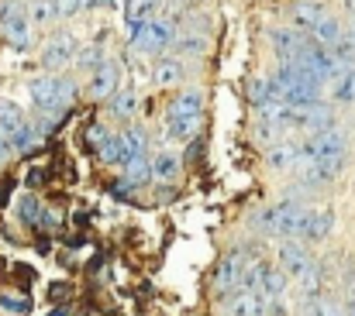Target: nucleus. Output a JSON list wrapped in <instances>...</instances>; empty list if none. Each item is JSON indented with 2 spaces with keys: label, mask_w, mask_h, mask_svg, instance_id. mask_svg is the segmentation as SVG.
Instances as JSON below:
<instances>
[{
  "label": "nucleus",
  "mask_w": 355,
  "mask_h": 316,
  "mask_svg": "<svg viewBox=\"0 0 355 316\" xmlns=\"http://www.w3.org/2000/svg\"><path fill=\"white\" fill-rule=\"evenodd\" d=\"M28 93H31V100H35L38 110H45V113L55 117L62 106L73 104V97H76V83H73L69 76H38V80H31Z\"/></svg>",
  "instance_id": "1"
},
{
  "label": "nucleus",
  "mask_w": 355,
  "mask_h": 316,
  "mask_svg": "<svg viewBox=\"0 0 355 316\" xmlns=\"http://www.w3.org/2000/svg\"><path fill=\"white\" fill-rule=\"evenodd\" d=\"M307 207L304 203H279V207H272V210H266L259 216V227L266 230V234H272V237H300V230H304V223H307Z\"/></svg>",
  "instance_id": "2"
},
{
  "label": "nucleus",
  "mask_w": 355,
  "mask_h": 316,
  "mask_svg": "<svg viewBox=\"0 0 355 316\" xmlns=\"http://www.w3.org/2000/svg\"><path fill=\"white\" fill-rule=\"evenodd\" d=\"M0 31L10 41V48H17V52H24L31 45V17H28V7L21 0L0 3Z\"/></svg>",
  "instance_id": "3"
},
{
  "label": "nucleus",
  "mask_w": 355,
  "mask_h": 316,
  "mask_svg": "<svg viewBox=\"0 0 355 316\" xmlns=\"http://www.w3.org/2000/svg\"><path fill=\"white\" fill-rule=\"evenodd\" d=\"M173 41V24L162 21V17H152L138 28H131V48L135 52H145V55H159L166 52Z\"/></svg>",
  "instance_id": "4"
},
{
  "label": "nucleus",
  "mask_w": 355,
  "mask_h": 316,
  "mask_svg": "<svg viewBox=\"0 0 355 316\" xmlns=\"http://www.w3.org/2000/svg\"><path fill=\"white\" fill-rule=\"evenodd\" d=\"M248 265H252V254H248V251H241V248L228 251V254L221 258L218 272H214V289L225 292V296H232L235 289H241V279H245Z\"/></svg>",
  "instance_id": "5"
},
{
  "label": "nucleus",
  "mask_w": 355,
  "mask_h": 316,
  "mask_svg": "<svg viewBox=\"0 0 355 316\" xmlns=\"http://www.w3.org/2000/svg\"><path fill=\"white\" fill-rule=\"evenodd\" d=\"M276 261H279V272H283V275H293V279H300V275H304V272L314 265V258H311V248H307L304 241H297V237H286V241H279Z\"/></svg>",
  "instance_id": "6"
},
{
  "label": "nucleus",
  "mask_w": 355,
  "mask_h": 316,
  "mask_svg": "<svg viewBox=\"0 0 355 316\" xmlns=\"http://www.w3.org/2000/svg\"><path fill=\"white\" fill-rule=\"evenodd\" d=\"M76 52H80L76 38L62 31V35H55V38L45 41V48H42V62H45V69H66L69 62H76Z\"/></svg>",
  "instance_id": "7"
},
{
  "label": "nucleus",
  "mask_w": 355,
  "mask_h": 316,
  "mask_svg": "<svg viewBox=\"0 0 355 316\" xmlns=\"http://www.w3.org/2000/svg\"><path fill=\"white\" fill-rule=\"evenodd\" d=\"M228 316H269V303L259 289H238L232 292V299L225 303Z\"/></svg>",
  "instance_id": "8"
},
{
  "label": "nucleus",
  "mask_w": 355,
  "mask_h": 316,
  "mask_svg": "<svg viewBox=\"0 0 355 316\" xmlns=\"http://www.w3.org/2000/svg\"><path fill=\"white\" fill-rule=\"evenodd\" d=\"M269 41H272V48H276L279 66H293V62L300 59L304 45H307V41H304L293 28H272V31H269Z\"/></svg>",
  "instance_id": "9"
},
{
  "label": "nucleus",
  "mask_w": 355,
  "mask_h": 316,
  "mask_svg": "<svg viewBox=\"0 0 355 316\" xmlns=\"http://www.w3.org/2000/svg\"><path fill=\"white\" fill-rule=\"evenodd\" d=\"M269 306H279L286 303V275L279 272V265H262V275H259V286H255Z\"/></svg>",
  "instance_id": "10"
},
{
  "label": "nucleus",
  "mask_w": 355,
  "mask_h": 316,
  "mask_svg": "<svg viewBox=\"0 0 355 316\" xmlns=\"http://www.w3.org/2000/svg\"><path fill=\"white\" fill-rule=\"evenodd\" d=\"M335 230V210H311L307 213V223H304V230H300V237L297 241H304V244H318V241H324L328 234Z\"/></svg>",
  "instance_id": "11"
},
{
  "label": "nucleus",
  "mask_w": 355,
  "mask_h": 316,
  "mask_svg": "<svg viewBox=\"0 0 355 316\" xmlns=\"http://www.w3.org/2000/svg\"><path fill=\"white\" fill-rule=\"evenodd\" d=\"M114 86H118V66L114 62H101L94 69V76H90V93L97 100H107V97H114Z\"/></svg>",
  "instance_id": "12"
},
{
  "label": "nucleus",
  "mask_w": 355,
  "mask_h": 316,
  "mask_svg": "<svg viewBox=\"0 0 355 316\" xmlns=\"http://www.w3.org/2000/svg\"><path fill=\"white\" fill-rule=\"evenodd\" d=\"M28 120H24V113L17 110L14 104H7V100H0V145H14V138H17V131L24 127Z\"/></svg>",
  "instance_id": "13"
},
{
  "label": "nucleus",
  "mask_w": 355,
  "mask_h": 316,
  "mask_svg": "<svg viewBox=\"0 0 355 316\" xmlns=\"http://www.w3.org/2000/svg\"><path fill=\"white\" fill-rule=\"evenodd\" d=\"M321 286H324V279H321V265L314 261L300 279H297V289H300V306H307V303H314V299H321L324 292H321Z\"/></svg>",
  "instance_id": "14"
},
{
  "label": "nucleus",
  "mask_w": 355,
  "mask_h": 316,
  "mask_svg": "<svg viewBox=\"0 0 355 316\" xmlns=\"http://www.w3.org/2000/svg\"><path fill=\"white\" fill-rule=\"evenodd\" d=\"M266 162H269V169H290V165L300 162V145H293V141H276V145L269 148Z\"/></svg>",
  "instance_id": "15"
},
{
  "label": "nucleus",
  "mask_w": 355,
  "mask_h": 316,
  "mask_svg": "<svg viewBox=\"0 0 355 316\" xmlns=\"http://www.w3.org/2000/svg\"><path fill=\"white\" fill-rule=\"evenodd\" d=\"M124 183H128L131 189H141V186H148V183H152V162H148L145 155H135V158H128V165H124Z\"/></svg>",
  "instance_id": "16"
},
{
  "label": "nucleus",
  "mask_w": 355,
  "mask_h": 316,
  "mask_svg": "<svg viewBox=\"0 0 355 316\" xmlns=\"http://www.w3.org/2000/svg\"><path fill=\"white\" fill-rule=\"evenodd\" d=\"M155 10H159V0H128L124 3V21H128V28H138V24L152 21Z\"/></svg>",
  "instance_id": "17"
},
{
  "label": "nucleus",
  "mask_w": 355,
  "mask_h": 316,
  "mask_svg": "<svg viewBox=\"0 0 355 316\" xmlns=\"http://www.w3.org/2000/svg\"><path fill=\"white\" fill-rule=\"evenodd\" d=\"M290 14H293V24H297V28L311 31V28L324 17V7H321V3H311V0H297Z\"/></svg>",
  "instance_id": "18"
},
{
  "label": "nucleus",
  "mask_w": 355,
  "mask_h": 316,
  "mask_svg": "<svg viewBox=\"0 0 355 316\" xmlns=\"http://www.w3.org/2000/svg\"><path fill=\"white\" fill-rule=\"evenodd\" d=\"M311 38H314V45H335L338 38H342V24H338V17H331V14H324L314 28H311Z\"/></svg>",
  "instance_id": "19"
},
{
  "label": "nucleus",
  "mask_w": 355,
  "mask_h": 316,
  "mask_svg": "<svg viewBox=\"0 0 355 316\" xmlns=\"http://www.w3.org/2000/svg\"><path fill=\"white\" fill-rule=\"evenodd\" d=\"M183 76H187V66L180 59H159L155 62V83L159 86H176V83H183Z\"/></svg>",
  "instance_id": "20"
},
{
  "label": "nucleus",
  "mask_w": 355,
  "mask_h": 316,
  "mask_svg": "<svg viewBox=\"0 0 355 316\" xmlns=\"http://www.w3.org/2000/svg\"><path fill=\"white\" fill-rule=\"evenodd\" d=\"M176 176H180V158H176L173 151H159V155L152 158V179L173 183Z\"/></svg>",
  "instance_id": "21"
},
{
  "label": "nucleus",
  "mask_w": 355,
  "mask_h": 316,
  "mask_svg": "<svg viewBox=\"0 0 355 316\" xmlns=\"http://www.w3.org/2000/svg\"><path fill=\"white\" fill-rule=\"evenodd\" d=\"M200 106H204V97H200L197 90L180 93V97L169 104V120H173V117H200Z\"/></svg>",
  "instance_id": "22"
},
{
  "label": "nucleus",
  "mask_w": 355,
  "mask_h": 316,
  "mask_svg": "<svg viewBox=\"0 0 355 316\" xmlns=\"http://www.w3.org/2000/svg\"><path fill=\"white\" fill-rule=\"evenodd\" d=\"M248 97H252V106H255V110H262V106L279 100V90H276L272 80H255V83L248 86Z\"/></svg>",
  "instance_id": "23"
},
{
  "label": "nucleus",
  "mask_w": 355,
  "mask_h": 316,
  "mask_svg": "<svg viewBox=\"0 0 355 316\" xmlns=\"http://www.w3.org/2000/svg\"><path fill=\"white\" fill-rule=\"evenodd\" d=\"M101 158H104L107 165H128V151H124L121 134H107V138L101 141Z\"/></svg>",
  "instance_id": "24"
},
{
  "label": "nucleus",
  "mask_w": 355,
  "mask_h": 316,
  "mask_svg": "<svg viewBox=\"0 0 355 316\" xmlns=\"http://www.w3.org/2000/svg\"><path fill=\"white\" fill-rule=\"evenodd\" d=\"M169 48H176L180 55H204L207 52V38L204 35H180L169 41Z\"/></svg>",
  "instance_id": "25"
},
{
  "label": "nucleus",
  "mask_w": 355,
  "mask_h": 316,
  "mask_svg": "<svg viewBox=\"0 0 355 316\" xmlns=\"http://www.w3.org/2000/svg\"><path fill=\"white\" fill-rule=\"evenodd\" d=\"M335 100H342V104H355V69H342L338 76H335Z\"/></svg>",
  "instance_id": "26"
},
{
  "label": "nucleus",
  "mask_w": 355,
  "mask_h": 316,
  "mask_svg": "<svg viewBox=\"0 0 355 316\" xmlns=\"http://www.w3.org/2000/svg\"><path fill=\"white\" fill-rule=\"evenodd\" d=\"M17 216H21L28 227H42V223H49V213H42V207L35 203V196H24V200L17 203Z\"/></svg>",
  "instance_id": "27"
},
{
  "label": "nucleus",
  "mask_w": 355,
  "mask_h": 316,
  "mask_svg": "<svg viewBox=\"0 0 355 316\" xmlns=\"http://www.w3.org/2000/svg\"><path fill=\"white\" fill-rule=\"evenodd\" d=\"M28 17H31L35 24H49V21L59 17V7H55V0H31Z\"/></svg>",
  "instance_id": "28"
},
{
  "label": "nucleus",
  "mask_w": 355,
  "mask_h": 316,
  "mask_svg": "<svg viewBox=\"0 0 355 316\" xmlns=\"http://www.w3.org/2000/svg\"><path fill=\"white\" fill-rule=\"evenodd\" d=\"M197 127H200V117H173V120H169V134H173V138H180V141L193 138V134H197Z\"/></svg>",
  "instance_id": "29"
},
{
  "label": "nucleus",
  "mask_w": 355,
  "mask_h": 316,
  "mask_svg": "<svg viewBox=\"0 0 355 316\" xmlns=\"http://www.w3.org/2000/svg\"><path fill=\"white\" fill-rule=\"evenodd\" d=\"M0 310L10 316H24L31 310V299L28 296H10V292H0Z\"/></svg>",
  "instance_id": "30"
},
{
  "label": "nucleus",
  "mask_w": 355,
  "mask_h": 316,
  "mask_svg": "<svg viewBox=\"0 0 355 316\" xmlns=\"http://www.w3.org/2000/svg\"><path fill=\"white\" fill-rule=\"evenodd\" d=\"M121 141H124V151H128V158H135V155H145V134H141L138 127H128V131L121 134Z\"/></svg>",
  "instance_id": "31"
},
{
  "label": "nucleus",
  "mask_w": 355,
  "mask_h": 316,
  "mask_svg": "<svg viewBox=\"0 0 355 316\" xmlns=\"http://www.w3.org/2000/svg\"><path fill=\"white\" fill-rule=\"evenodd\" d=\"M135 106H138V100H135V93H131V90H121V93L111 97V110H114L118 117H131V113H135Z\"/></svg>",
  "instance_id": "32"
},
{
  "label": "nucleus",
  "mask_w": 355,
  "mask_h": 316,
  "mask_svg": "<svg viewBox=\"0 0 355 316\" xmlns=\"http://www.w3.org/2000/svg\"><path fill=\"white\" fill-rule=\"evenodd\" d=\"M304 313L307 316H345L342 310H338V303H331V299H324V296H321V299H314V303H307V306H304Z\"/></svg>",
  "instance_id": "33"
},
{
  "label": "nucleus",
  "mask_w": 355,
  "mask_h": 316,
  "mask_svg": "<svg viewBox=\"0 0 355 316\" xmlns=\"http://www.w3.org/2000/svg\"><path fill=\"white\" fill-rule=\"evenodd\" d=\"M76 62L80 66H101L104 62V52H101V45H90V48H83V52H76Z\"/></svg>",
  "instance_id": "34"
},
{
  "label": "nucleus",
  "mask_w": 355,
  "mask_h": 316,
  "mask_svg": "<svg viewBox=\"0 0 355 316\" xmlns=\"http://www.w3.org/2000/svg\"><path fill=\"white\" fill-rule=\"evenodd\" d=\"M55 7H59V17H69L80 7H87V0H55Z\"/></svg>",
  "instance_id": "35"
},
{
  "label": "nucleus",
  "mask_w": 355,
  "mask_h": 316,
  "mask_svg": "<svg viewBox=\"0 0 355 316\" xmlns=\"http://www.w3.org/2000/svg\"><path fill=\"white\" fill-rule=\"evenodd\" d=\"M28 186H31V189L42 186V169H31V172H28Z\"/></svg>",
  "instance_id": "36"
},
{
  "label": "nucleus",
  "mask_w": 355,
  "mask_h": 316,
  "mask_svg": "<svg viewBox=\"0 0 355 316\" xmlns=\"http://www.w3.org/2000/svg\"><path fill=\"white\" fill-rule=\"evenodd\" d=\"M10 189H14V183L7 179V183H0V207L7 203V196H10Z\"/></svg>",
  "instance_id": "37"
},
{
  "label": "nucleus",
  "mask_w": 355,
  "mask_h": 316,
  "mask_svg": "<svg viewBox=\"0 0 355 316\" xmlns=\"http://www.w3.org/2000/svg\"><path fill=\"white\" fill-rule=\"evenodd\" d=\"M49 316H73V310H69V306H55Z\"/></svg>",
  "instance_id": "38"
},
{
  "label": "nucleus",
  "mask_w": 355,
  "mask_h": 316,
  "mask_svg": "<svg viewBox=\"0 0 355 316\" xmlns=\"http://www.w3.org/2000/svg\"><path fill=\"white\" fill-rule=\"evenodd\" d=\"M345 38H349V41L355 45V17H352V24H349V31H345Z\"/></svg>",
  "instance_id": "39"
},
{
  "label": "nucleus",
  "mask_w": 355,
  "mask_h": 316,
  "mask_svg": "<svg viewBox=\"0 0 355 316\" xmlns=\"http://www.w3.org/2000/svg\"><path fill=\"white\" fill-rule=\"evenodd\" d=\"M7 155H10V148H7V145H0V165L7 162Z\"/></svg>",
  "instance_id": "40"
},
{
  "label": "nucleus",
  "mask_w": 355,
  "mask_h": 316,
  "mask_svg": "<svg viewBox=\"0 0 355 316\" xmlns=\"http://www.w3.org/2000/svg\"><path fill=\"white\" fill-rule=\"evenodd\" d=\"M180 3H200V0H180Z\"/></svg>",
  "instance_id": "41"
},
{
  "label": "nucleus",
  "mask_w": 355,
  "mask_h": 316,
  "mask_svg": "<svg viewBox=\"0 0 355 316\" xmlns=\"http://www.w3.org/2000/svg\"><path fill=\"white\" fill-rule=\"evenodd\" d=\"M349 7H352V10H355V0H349Z\"/></svg>",
  "instance_id": "42"
},
{
  "label": "nucleus",
  "mask_w": 355,
  "mask_h": 316,
  "mask_svg": "<svg viewBox=\"0 0 355 316\" xmlns=\"http://www.w3.org/2000/svg\"><path fill=\"white\" fill-rule=\"evenodd\" d=\"M352 316H355V310H352Z\"/></svg>",
  "instance_id": "43"
}]
</instances>
